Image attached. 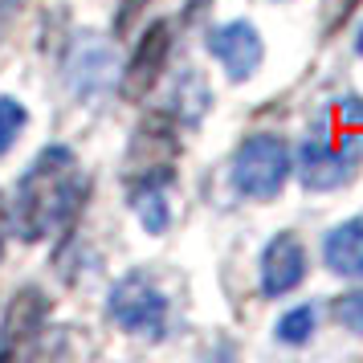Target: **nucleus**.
Returning a JSON list of instances; mask_svg holds the SVG:
<instances>
[{
  "label": "nucleus",
  "mask_w": 363,
  "mask_h": 363,
  "mask_svg": "<svg viewBox=\"0 0 363 363\" xmlns=\"http://www.w3.org/2000/svg\"><path fill=\"white\" fill-rule=\"evenodd\" d=\"M25 123H29V111H25L17 99H9V94H4V99H0V160L17 147Z\"/></svg>",
  "instance_id": "nucleus-13"
},
{
  "label": "nucleus",
  "mask_w": 363,
  "mask_h": 363,
  "mask_svg": "<svg viewBox=\"0 0 363 363\" xmlns=\"http://www.w3.org/2000/svg\"><path fill=\"white\" fill-rule=\"evenodd\" d=\"M274 330H278V339L286 347L311 343V335H314V306H294V311H286Z\"/></svg>",
  "instance_id": "nucleus-12"
},
{
  "label": "nucleus",
  "mask_w": 363,
  "mask_h": 363,
  "mask_svg": "<svg viewBox=\"0 0 363 363\" xmlns=\"http://www.w3.org/2000/svg\"><path fill=\"white\" fill-rule=\"evenodd\" d=\"M294 172V151L278 135H249L233 155V188L249 200H274Z\"/></svg>",
  "instance_id": "nucleus-3"
},
{
  "label": "nucleus",
  "mask_w": 363,
  "mask_h": 363,
  "mask_svg": "<svg viewBox=\"0 0 363 363\" xmlns=\"http://www.w3.org/2000/svg\"><path fill=\"white\" fill-rule=\"evenodd\" d=\"M330 318L339 323L351 335H363V290H351V294H339L330 302Z\"/></svg>",
  "instance_id": "nucleus-14"
},
{
  "label": "nucleus",
  "mask_w": 363,
  "mask_h": 363,
  "mask_svg": "<svg viewBox=\"0 0 363 363\" xmlns=\"http://www.w3.org/2000/svg\"><path fill=\"white\" fill-rule=\"evenodd\" d=\"M50 323V298L37 286H21L17 298L9 302V311L0 318V359H21L29 355L37 335Z\"/></svg>",
  "instance_id": "nucleus-6"
},
{
  "label": "nucleus",
  "mask_w": 363,
  "mask_h": 363,
  "mask_svg": "<svg viewBox=\"0 0 363 363\" xmlns=\"http://www.w3.org/2000/svg\"><path fill=\"white\" fill-rule=\"evenodd\" d=\"M327 118L323 115L314 123L306 139H302V147H298V180L314 188V192H335V188H343L351 176H355V167L363 160V135L359 127H351L347 135H330L327 131Z\"/></svg>",
  "instance_id": "nucleus-2"
},
{
  "label": "nucleus",
  "mask_w": 363,
  "mask_h": 363,
  "mask_svg": "<svg viewBox=\"0 0 363 363\" xmlns=\"http://www.w3.org/2000/svg\"><path fill=\"white\" fill-rule=\"evenodd\" d=\"M82 196V180H78V155L69 147H45L33 164L25 167L17 184V204H13V220H17L21 241H50L53 233L66 229L74 216V204Z\"/></svg>",
  "instance_id": "nucleus-1"
},
{
  "label": "nucleus",
  "mask_w": 363,
  "mask_h": 363,
  "mask_svg": "<svg viewBox=\"0 0 363 363\" xmlns=\"http://www.w3.org/2000/svg\"><path fill=\"white\" fill-rule=\"evenodd\" d=\"M167 184H172V180H131V188H127V196H131L135 216H139V225H143V229H147L151 237L167 233V225H172Z\"/></svg>",
  "instance_id": "nucleus-11"
},
{
  "label": "nucleus",
  "mask_w": 363,
  "mask_h": 363,
  "mask_svg": "<svg viewBox=\"0 0 363 363\" xmlns=\"http://www.w3.org/2000/svg\"><path fill=\"white\" fill-rule=\"evenodd\" d=\"M323 262L339 278L363 281V216H351L343 225L327 229V237H323Z\"/></svg>",
  "instance_id": "nucleus-10"
},
{
  "label": "nucleus",
  "mask_w": 363,
  "mask_h": 363,
  "mask_svg": "<svg viewBox=\"0 0 363 363\" xmlns=\"http://www.w3.org/2000/svg\"><path fill=\"white\" fill-rule=\"evenodd\" d=\"M106 311L123 330L131 335H147V339H164L167 330V298L164 290L147 278V274H127L111 286Z\"/></svg>",
  "instance_id": "nucleus-4"
},
{
  "label": "nucleus",
  "mask_w": 363,
  "mask_h": 363,
  "mask_svg": "<svg viewBox=\"0 0 363 363\" xmlns=\"http://www.w3.org/2000/svg\"><path fill=\"white\" fill-rule=\"evenodd\" d=\"M176 151H180L176 127L164 115L147 118L131 139V180H172L176 176V167H172Z\"/></svg>",
  "instance_id": "nucleus-7"
},
{
  "label": "nucleus",
  "mask_w": 363,
  "mask_h": 363,
  "mask_svg": "<svg viewBox=\"0 0 363 363\" xmlns=\"http://www.w3.org/2000/svg\"><path fill=\"white\" fill-rule=\"evenodd\" d=\"M167 57H172V25L167 21H151L147 29H143V37L135 41L131 62L123 69V82H118L123 99L127 102L147 99L151 90H155V82L164 78Z\"/></svg>",
  "instance_id": "nucleus-5"
},
{
  "label": "nucleus",
  "mask_w": 363,
  "mask_h": 363,
  "mask_svg": "<svg viewBox=\"0 0 363 363\" xmlns=\"http://www.w3.org/2000/svg\"><path fill=\"white\" fill-rule=\"evenodd\" d=\"M343 118H347V127H363V102L343 99Z\"/></svg>",
  "instance_id": "nucleus-16"
},
{
  "label": "nucleus",
  "mask_w": 363,
  "mask_h": 363,
  "mask_svg": "<svg viewBox=\"0 0 363 363\" xmlns=\"http://www.w3.org/2000/svg\"><path fill=\"white\" fill-rule=\"evenodd\" d=\"M306 278V245L298 233H278L269 245L262 249V274H257V286H262V298H281L298 290Z\"/></svg>",
  "instance_id": "nucleus-9"
},
{
  "label": "nucleus",
  "mask_w": 363,
  "mask_h": 363,
  "mask_svg": "<svg viewBox=\"0 0 363 363\" xmlns=\"http://www.w3.org/2000/svg\"><path fill=\"white\" fill-rule=\"evenodd\" d=\"M355 53H363V29H359V37H355Z\"/></svg>",
  "instance_id": "nucleus-17"
},
{
  "label": "nucleus",
  "mask_w": 363,
  "mask_h": 363,
  "mask_svg": "<svg viewBox=\"0 0 363 363\" xmlns=\"http://www.w3.org/2000/svg\"><path fill=\"white\" fill-rule=\"evenodd\" d=\"M208 50H213V57L225 66V74H229L233 82H249L262 69V57H265L262 33L249 21L216 25L213 33H208Z\"/></svg>",
  "instance_id": "nucleus-8"
},
{
  "label": "nucleus",
  "mask_w": 363,
  "mask_h": 363,
  "mask_svg": "<svg viewBox=\"0 0 363 363\" xmlns=\"http://www.w3.org/2000/svg\"><path fill=\"white\" fill-rule=\"evenodd\" d=\"M9 225H13V208H9V200L0 192V257H4V245H9Z\"/></svg>",
  "instance_id": "nucleus-15"
}]
</instances>
